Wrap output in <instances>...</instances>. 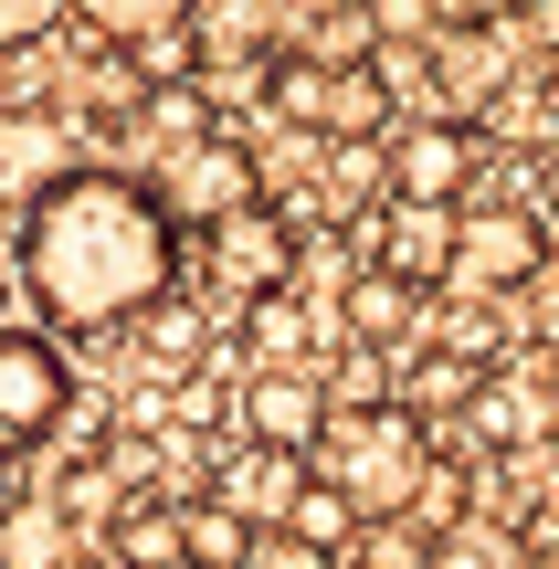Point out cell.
Returning <instances> with one entry per match:
<instances>
[{
	"instance_id": "6da1fadb",
	"label": "cell",
	"mask_w": 559,
	"mask_h": 569,
	"mask_svg": "<svg viewBox=\"0 0 559 569\" xmlns=\"http://www.w3.org/2000/svg\"><path fill=\"white\" fill-rule=\"evenodd\" d=\"M11 264H21V296L63 338H106L180 284V222L159 211L138 169H53L21 201Z\"/></svg>"
},
{
	"instance_id": "7a4b0ae2",
	"label": "cell",
	"mask_w": 559,
	"mask_h": 569,
	"mask_svg": "<svg viewBox=\"0 0 559 569\" xmlns=\"http://www.w3.org/2000/svg\"><path fill=\"white\" fill-rule=\"evenodd\" d=\"M422 465H433V422H422L412 401H391V390H380V401H338L328 432L307 443V475L338 486V507H349L359 528H401Z\"/></svg>"
},
{
	"instance_id": "3957f363",
	"label": "cell",
	"mask_w": 559,
	"mask_h": 569,
	"mask_svg": "<svg viewBox=\"0 0 559 569\" xmlns=\"http://www.w3.org/2000/svg\"><path fill=\"white\" fill-rule=\"evenodd\" d=\"M264 106L296 138H391L401 96L380 63H317V53H274L264 63Z\"/></svg>"
},
{
	"instance_id": "277c9868",
	"label": "cell",
	"mask_w": 559,
	"mask_h": 569,
	"mask_svg": "<svg viewBox=\"0 0 559 569\" xmlns=\"http://www.w3.org/2000/svg\"><path fill=\"white\" fill-rule=\"evenodd\" d=\"M549 274V222L518 201V190H497V201H465L455 211V274H443V296H528V284Z\"/></svg>"
},
{
	"instance_id": "5b68a950",
	"label": "cell",
	"mask_w": 559,
	"mask_h": 569,
	"mask_svg": "<svg viewBox=\"0 0 559 569\" xmlns=\"http://www.w3.org/2000/svg\"><path fill=\"white\" fill-rule=\"evenodd\" d=\"M148 190H159V211H169L180 232H211L222 211L264 201V159H253V148L232 138V127H211V138H190V148H159Z\"/></svg>"
},
{
	"instance_id": "8992f818",
	"label": "cell",
	"mask_w": 559,
	"mask_h": 569,
	"mask_svg": "<svg viewBox=\"0 0 559 569\" xmlns=\"http://www.w3.org/2000/svg\"><path fill=\"white\" fill-rule=\"evenodd\" d=\"M201 274H211V306H253V296H286L296 284V211L274 201H243L201 232Z\"/></svg>"
},
{
	"instance_id": "52a82bcc",
	"label": "cell",
	"mask_w": 559,
	"mask_h": 569,
	"mask_svg": "<svg viewBox=\"0 0 559 569\" xmlns=\"http://www.w3.org/2000/svg\"><path fill=\"white\" fill-rule=\"evenodd\" d=\"M380 180L391 201H465L486 180V127L476 117H412L380 138Z\"/></svg>"
},
{
	"instance_id": "ba28073f",
	"label": "cell",
	"mask_w": 559,
	"mask_h": 569,
	"mask_svg": "<svg viewBox=\"0 0 559 569\" xmlns=\"http://www.w3.org/2000/svg\"><path fill=\"white\" fill-rule=\"evenodd\" d=\"M180 53H190L201 84H264V63L286 53V11L274 0H190Z\"/></svg>"
},
{
	"instance_id": "9c48e42d",
	"label": "cell",
	"mask_w": 559,
	"mask_h": 569,
	"mask_svg": "<svg viewBox=\"0 0 559 569\" xmlns=\"http://www.w3.org/2000/svg\"><path fill=\"white\" fill-rule=\"evenodd\" d=\"M74 422V369H63L53 338H32V327H0V443H53V432Z\"/></svg>"
},
{
	"instance_id": "30bf717a",
	"label": "cell",
	"mask_w": 559,
	"mask_h": 569,
	"mask_svg": "<svg viewBox=\"0 0 559 569\" xmlns=\"http://www.w3.org/2000/svg\"><path fill=\"white\" fill-rule=\"evenodd\" d=\"M232 432H243L253 453H296V465H307V443L328 432V390H317V369H243V390H232Z\"/></svg>"
},
{
	"instance_id": "8fae6325",
	"label": "cell",
	"mask_w": 559,
	"mask_h": 569,
	"mask_svg": "<svg viewBox=\"0 0 559 569\" xmlns=\"http://www.w3.org/2000/svg\"><path fill=\"white\" fill-rule=\"evenodd\" d=\"M370 264L422 284V296H443V274H455V201H380L370 211Z\"/></svg>"
},
{
	"instance_id": "7c38bea8",
	"label": "cell",
	"mask_w": 559,
	"mask_h": 569,
	"mask_svg": "<svg viewBox=\"0 0 559 569\" xmlns=\"http://www.w3.org/2000/svg\"><path fill=\"white\" fill-rule=\"evenodd\" d=\"M422 317H433V296H422V284H401V274H380V264H359V274L328 296V327H338L349 348H412Z\"/></svg>"
},
{
	"instance_id": "4fadbf2b",
	"label": "cell",
	"mask_w": 559,
	"mask_h": 569,
	"mask_svg": "<svg viewBox=\"0 0 559 569\" xmlns=\"http://www.w3.org/2000/svg\"><path fill=\"white\" fill-rule=\"evenodd\" d=\"M232 317H243V359H253V369H307L317 348L338 338V327H328V306H307L296 284H286V296H253V306H232Z\"/></svg>"
},
{
	"instance_id": "5bb4252c",
	"label": "cell",
	"mask_w": 559,
	"mask_h": 569,
	"mask_svg": "<svg viewBox=\"0 0 559 569\" xmlns=\"http://www.w3.org/2000/svg\"><path fill=\"white\" fill-rule=\"evenodd\" d=\"M127 338H138V359L159 369V380H180V369H201V359H211V306L169 284L159 306H138V317H127Z\"/></svg>"
},
{
	"instance_id": "9a60e30c",
	"label": "cell",
	"mask_w": 559,
	"mask_h": 569,
	"mask_svg": "<svg viewBox=\"0 0 559 569\" xmlns=\"http://www.w3.org/2000/svg\"><path fill=\"white\" fill-rule=\"evenodd\" d=\"M96 559L106 569H190L180 559V496H127V507L106 517Z\"/></svg>"
},
{
	"instance_id": "2e32d148",
	"label": "cell",
	"mask_w": 559,
	"mask_h": 569,
	"mask_svg": "<svg viewBox=\"0 0 559 569\" xmlns=\"http://www.w3.org/2000/svg\"><path fill=\"white\" fill-rule=\"evenodd\" d=\"M84 538H74V507L63 496H11L0 507V569H74Z\"/></svg>"
},
{
	"instance_id": "e0dca14e",
	"label": "cell",
	"mask_w": 559,
	"mask_h": 569,
	"mask_svg": "<svg viewBox=\"0 0 559 569\" xmlns=\"http://www.w3.org/2000/svg\"><path fill=\"white\" fill-rule=\"evenodd\" d=\"M296 486H307V465H296V453H232V465H211L201 496H222L243 528H274V517L296 507Z\"/></svg>"
},
{
	"instance_id": "ac0fdd59",
	"label": "cell",
	"mask_w": 559,
	"mask_h": 569,
	"mask_svg": "<svg viewBox=\"0 0 559 569\" xmlns=\"http://www.w3.org/2000/svg\"><path fill=\"white\" fill-rule=\"evenodd\" d=\"M476 380H486V369L465 359V348H433V338H412V348H401V390H391V401H412L422 422H455V411L476 401Z\"/></svg>"
},
{
	"instance_id": "d6986e66",
	"label": "cell",
	"mask_w": 559,
	"mask_h": 569,
	"mask_svg": "<svg viewBox=\"0 0 559 569\" xmlns=\"http://www.w3.org/2000/svg\"><path fill=\"white\" fill-rule=\"evenodd\" d=\"M455 422L476 432L486 453H518V443H539V390H518L507 369H486V380H476V401H465Z\"/></svg>"
},
{
	"instance_id": "ffe728a7",
	"label": "cell",
	"mask_w": 559,
	"mask_h": 569,
	"mask_svg": "<svg viewBox=\"0 0 559 569\" xmlns=\"http://www.w3.org/2000/svg\"><path fill=\"white\" fill-rule=\"evenodd\" d=\"M106 53H138V42H180V11L190 0H63Z\"/></svg>"
},
{
	"instance_id": "44dd1931",
	"label": "cell",
	"mask_w": 559,
	"mask_h": 569,
	"mask_svg": "<svg viewBox=\"0 0 559 569\" xmlns=\"http://www.w3.org/2000/svg\"><path fill=\"white\" fill-rule=\"evenodd\" d=\"M180 559L190 569H243L253 559V528L222 507V496H180Z\"/></svg>"
},
{
	"instance_id": "7402d4cb",
	"label": "cell",
	"mask_w": 559,
	"mask_h": 569,
	"mask_svg": "<svg viewBox=\"0 0 559 569\" xmlns=\"http://www.w3.org/2000/svg\"><path fill=\"white\" fill-rule=\"evenodd\" d=\"M465 517H476V475H465L455 453H433V465H422V486H412V517H401V528H412V538H443V528H465Z\"/></svg>"
},
{
	"instance_id": "603a6c76",
	"label": "cell",
	"mask_w": 559,
	"mask_h": 569,
	"mask_svg": "<svg viewBox=\"0 0 559 569\" xmlns=\"http://www.w3.org/2000/svg\"><path fill=\"white\" fill-rule=\"evenodd\" d=\"M232 390L243 380H222V369H180V380H169V432H190V443L232 432Z\"/></svg>"
},
{
	"instance_id": "cb8c5ba5",
	"label": "cell",
	"mask_w": 559,
	"mask_h": 569,
	"mask_svg": "<svg viewBox=\"0 0 559 569\" xmlns=\"http://www.w3.org/2000/svg\"><path fill=\"white\" fill-rule=\"evenodd\" d=\"M274 528H296V538H307V549H328V559H349V538H359V517L338 507V486H317V475H307V486H296V507L274 517Z\"/></svg>"
},
{
	"instance_id": "d4e9b609",
	"label": "cell",
	"mask_w": 559,
	"mask_h": 569,
	"mask_svg": "<svg viewBox=\"0 0 559 569\" xmlns=\"http://www.w3.org/2000/svg\"><path fill=\"white\" fill-rule=\"evenodd\" d=\"M307 53H317V63H370V53H380L370 0H328V11H317V32H307Z\"/></svg>"
},
{
	"instance_id": "484cf974",
	"label": "cell",
	"mask_w": 559,
	"mask_h": 569,
	"mask_svg": "<svg viewBox=\"0 0 559 569\" xmlns=\"http://www.w3.org/2000/svg\"><path fill=\"white\" fill-rule=\"evenodd\" d=\"M422 569H518V538H486L476 517H465V528L422 538Z\"/></svg>"
},
{
	"instance_id": "4316f807",
	"label": "cell",
	"mask_w": 559,
	"mask_h": 569,
	"mask_svg": "<svg viewBox=\"0 0 559 569\" xmlns=\"http://www.w3.org/2000/svg\"><path fill=\"white\" fill-rule=\"evenodd\" d=\"M243 569H338L328 549H307V538H296V528H253V559Z\"/></svg>"
},
{
	"instance_id": "83f0119b",
	"label": "cell",
	"mask_w": 559,
	"mask_h": 569,
	"mask_svg": "<svg viewBox=\"0 0 559 569\" xmlns=\"http://www.w3.org/2000/svg\"><path fill=\"white\" fill-rule=\"evenodd\" d=\"M53 21H63V0H0V42H11V53H21V42H42Z\"/></svg>"
},
{
	"instance_id": "f1b7e54d",
	"label": "cell",
	"mask_w": 559,
	"mask_h": 569,
	"mask_svg": "<svg viewBox=\"0 0 559 569\" xmlns=\"http://www.w3.org/2000/svg\"><path fill=\"white\" fill-rule=\"evenodd\" d=\"M518 569H559V528H539V538H518Z\"/></svg>"
},
{
	"instance_id": "f546056e",
	"label": "cell",
	"mask_w": 559,
	"mask_h": 569,
	"mask_svg": "<svg viewBox=\"0 0 559 569\" xmlns=\"http://www.w3.org/2000/svg\"><path fill=\"white\" fill-rule=\"evenodd\" d=\"M539 222L559 232V148H549V169H539Z\"/></svg>"
},
{
	"instance_id": "4dcf8cb0",
	"label": "cell",
	"mask_w": 559,
	"mask_h": 569,
	"mask_svg": "<svg viewBox=\"0 0 559 569\" xmlns=\"http://www.w3.org/2000/svg\"><path fill=\"white\" fill-rule=\"evenodd\" d=\"M11 496H21V465H11V443H0V507H11Z\"/></svg>"
},
{
	"instance_id": "1f68e13d",
	"label": "cell",
	"mask_w": 559,
	"mask_h": 569,
	"mask_svg": "<svg viewBox=\"0 0 559 569\" xmlns=\"http://www.w3.org/2000/svg\"><path fill=\"white\" fill-rule=\"evenodd\" d=\"M11 306H21V274H0V327H11Z\"/></svg>"
}]
</instances>
